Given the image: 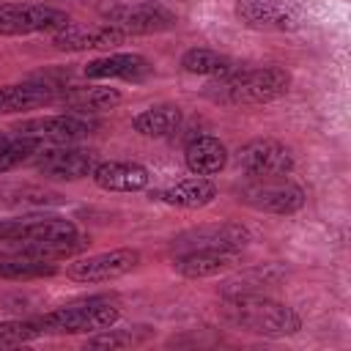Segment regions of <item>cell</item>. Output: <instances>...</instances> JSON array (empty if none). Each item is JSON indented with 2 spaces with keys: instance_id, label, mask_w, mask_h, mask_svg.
Listing matches in <instances>:
<instances>
[{
  "instance_id": "6da1fadb",
  "label": "cell",
  "mask_w": 351,
  "mask_h": 351,
  "mask_svg": "<svg viewBox=\"0 0 351 351\" xmlns=\"http://www.w3.org/2000/svg\"><path fill=\"white\" fill-rule=\"evenodd\" d=\"M291 88V74L280 66L233 69L208 85V96L222 104H266L285 96Z\"/></svg>"
},
{
  "instance_id": "7a4b0ae2",
  "label": "cell",
  "mask_w": 351,
  "mask_h": 351,
  "mask_svg": "<svg viewBox=\"0 0 351 351\" xmlns=\"http://www.w3.org/2000/svg\"><path fill=\"white\" fill-rule=\"evenodd\" d=\"M225 315L233 326L252 335H263V337H291L302 329V318L293 307L271 302L261 293L230 296Z\"/></svg>"
},
{
  "instance_id": "3957f363",
  "label": "cell",
  "mask_w": 351,
  "mask_h": 351,
  "mask_svg": "<svg viewBox=\"0 0 351 351\" xmlns=\"http://www.w3.org/2000/svg\"><path fill=\"white\" fill-rule=\"evenodd\" d=\"M121 318V307L110 296H90L74 304H63L58 310H49L41 315V329L44 332H58V335H93L101 329L115 326Z\"/></svg>"
},
{
  "instance_id": "277c9868",
  "label": "cell",
  "mask_w": 351,
  "mask_h": 351,
  "mask_svg": "<svg viewBox=\"0 0 351 351\" xmlns=\"http://www.w3.org/2000/svg\"><path fill=\"white\" fill-rule=\"evenodd\" d=\"M239 200L266 214H296L304 206V192L288 176H250L239 186Z\"/></svg>"
},
{
  "instance_id": "5b68a950",
  "label": "cell",
  "mask_w": 351,
  "mask_h": 351,
  "mask_svg": "<svg viewBox=\"0 0 351 351\" xmlns=\"http://www.w3.org/2000/svg\"><path fill=\"white\" fill-rule=\"evenodd\" d=\"M69 236H77V225L58 214H27L14 219H0V241L11 247L44 244V241H58Z\"/></svg>"
},
{
  "instance_id": "8992f818",
  "label": "cell",
  "mask_w": 351,
  "mask_h": 351,
  "mask_svg": "<svg viewBox=\"0 0 351 351\" xmlns=\"http://www.w3.org/2000/svg\"><path fill=\"white\" fill-rule=\"evenodd\" d=\"M104 19L123 36H151L176 27V14L159 3H118L104 11Z\"/></svg>"
},
{
  "instance_id": "52a82bcc",
  "label": "cell",
  "mask_w": 351,
  "mask_h": 351,
  "mask_svg": "<svg viewBox=\"0 0 351 351\" xmlns=\"http://www.w3.org/2000/svg\"><path fill=\"white\" fill-rule=\"evenodd\" d=\"M69 25L60 8L44 3H0V36H30Z\"/></svg>"
},
{
  "instance_id": "ba28073f",
  "label": "cell",
  "mask_w": 351,
  "mask_h": 351,
  "mask_svg": "<svg viewBox=\"0 0 351 351\" xmlns=\"http://www.w3.org/2000/svg\"><path fill=\"white\" fill-rule=\"evenodd\" d=\"M233 14L250 30L291 33L302 27V11L285 0H236Z\"/></svg>"
},
{
  "instance_id": "9c48e42d",
  "label": "cell",
  "mask_w": 351,
  "mask_h": 351,
  "mask_svg": "<svg viewBox=\"0 0 351 351\" xmlns=\"http://www.w3.org/2000/svg\"><path fill=\"white\" fill-rule=\"evenodd\" d=\"M140 263V252L132 247H121V250H107V252H96V255H85L77 258L74 263H69L66 274L77 282H110L118 280L123 274H129L134 266Z\"/></svg>"
},
{
  "instance_id": "30bf717a",
  "label": "cell",
  "mask_w": 351,
  "mask_h": 351,
  "mask_svg": "<svg viewBox=\"0 0 351 351\" xmlns=\"http://www.w3.org/2000/svg\"><path fill=\"white\" fill-rule=\"evenodd\" d=\"M250 241V230L239 222H208L189 228L173 239V252H192V250H241Z\"/></svg>"
},
{
  "instance_id": "8fae6325",
  "label": "cell",
  "mask_w": 351,
  "mask_h": 351,
  "mask_svg": "<svg viewBox=\"0 0 351 351\" xmlns=\"http://www.w3.org/2000/svg\"><path fill=\"white\" fill-rule=\"evenodd\" d=\"M96 165H99L96 151L74 148V145H58L49 151H38L36 156V170L44 178H58V181H80L90 176Z\"/></svg>"
},
{
  "instance_id": "7c38bea8",
  "label": "cell",
  "mask_w": 351,
  "mask_h": 351,
  "mask_svg": "<svg viewBox=\"0 0 351 351\" xmlns=\"http://www.w3.org/2000/svg\"><path fill=\"white\" fill-rule=\"evenodd\" d=\"M93 129L90 121L63 112V115H47V118H30L16 126V134L38 140V143H52V145H71L82 137H88Z\"/></svg>"
},
{
  "instance_id": "4fadbf2b",
  "label": "cell",
  "mask_w": 351,
  "mask_h": 351,
  "mask_svg": "<svg viewBox=\"0 0 351 351\" xmlns=\"http://www.w3.org/2000/svg\"><path fill=\"white\" fill-rule=\"evenodd\" d=\"M236 162L247 176H288L293 170V156L288 145L271 137H258L247 143L239 151Z\"/></svg>"
},
{
  "instance_id": "5bb4252c",
  "label": "cell",
  "mask_w": 351,
  "mask_h": 351,
  "mask_svg": "<svg viewBox=\"0 0 351 351\" xmlns=\"http://www.w3.org/2000/svg\"><path fill=\"white\" fill-rule=\"evenodd\" d=\"M123 33L110 27V25H63L55 30L52 36V44L55 49H63V52H85V49H112L118 44H123Z\"/></svg>"
},
{
  "instance_id": "9a60e30c",
  "label": "cell",
  "mask_w": 351,
  "mask_h": 351,
  "mask_svg": "<svg viewBox=\"0 0 351 351\" xmlns=\"http://www.w3.org/2000/svg\"><path fill=\"white\" fill-rule=\"evenodd\" d=\"M151 74L148 58L137 52H112L104 58H96L85 66L88 80H126V82H140Z\"/></svg>"
},
{
  "instance_id": "2e32d148",
  "label": "cell",
  "mask_w": 351,
  "mask_h": 351,
  "mask_svg": "<svg viewBox=\"0 0 351 351\" xmlns=\"http://www.w3.org/2000/svg\"><path fill=\"white\" fill-rule=\"evenodd\" d=\"M236 261H239L236 250H192V252L176 255L173 266L186 280H203V277H214L233 269Z\"/></svg>"
},
{
  "instance_id": "e0dca14e",
  "label": "cell",
  "mask_w": 351,
  "mask_h": 351,
  "mask_svg": "<svg viewBox=\"0 0 351 351\" xmlns=\"http://www.w3.org/2000/svg\"><path fill=\"white\" fill-rule=\"evenodd\" d=\"M90 176L104 192H140L151 181L148 170L137 162H99Z\"/></svg>"
},
{
  "instance_id": "ac0fdd59",
  "label": "cell",
  "mask_w": 351,
  "mask_h": 351,
  "mask_svg": "<svg viewBox=\"0 0 351 351\" xmlns=\"http://www.w3.org/2000/svg\"><path fill=\"white\" fill-rule=\"evenodd\" d=\"M58 96V88L47 82H11L0 85V115H14L25 110H36L44 104H52Z\"/></svg>"
},
{
  "instance_id": "d6986e66",
  "label": "cell",
  "mask_w": 351,
  "mask_h": 351,
  "mask_svg": "<svg viewBox=\"0 0 351 351\" xmlns=\"http://www.w3.org/2000/svg\"><path fill=\"white\" fill-rule=\"evenodd\" d=\"M184 162H186L189 173H195V176H214L228 165V151H225L219 137L200 134V137H192L186 143Z\"/></svg>"
},
{
  "instance_id": "ffe728a7",
  "label": "cell",
  "mask_w": 351,
  "mask_h": 351,
  "mask_svg": "<svg viewBox=\"0 0 351 351\" xmlns=\"http://www.w3.org/2000/svg\"><path fill=\"white\" fill-rule=\"evenodd\" d=\"M63 107L85 115V112H101V110H112L115 104H121V90L115 88H101V85H74L66 88L55 96Z\"/></svg>"
},
{
  "instance_id": "44dd1931",
  "label": "cell",
  "mask_w": 351,
  "mask_h": 351,
  "mask_svg": "<svg viewBox=\"0 0 351 351\" xmlns=\"http://www.w3.org/2000/svg\"><path fill=\"white\" fill-rule=\"evenodd\" d=\"M217 197V186L206 178V176H195V178H184L167 189L159 192V200L167 206H178V208H203Z\"/></svg>"
},
{
  "instance_id": "7402d4cb",
  "label": "cell",
  "mask_w": 351,
  "mask_h": 351,
  "mask_svg": "<svg viewBox=\"0 0 351 351\" xmlns=\"http://www.w3.org/2000/svg\"><path fill=\"white\" fill-rule=\"evenodd\" d=\"M181 126V110L176 104H154L132 118V129L143 137H170Z\"/></svg>"
},
{
  "instance_id": "603a6c76",
  "label": "cell",
  "mask_w": 351,
  "mask_h": 351,
  "mask_svg": "<svg viewBox=\"0 0 351 351\" xmlns=\"http://www.w3.org/2000/svg\"><path fill=\"white\" fill-rule=\"evenodd\" d=\"M181 69L186 74H197V77H211V80H219V77H228L236 63L217 52V49H208V47H192L181 55Z\"/></svg>"
},
{
  "instance_id": "cb8c5ba5",
  "label": "cell",
  "mask_w": 351,
  "mask_h": 351,
  "mask_svg": "<svg viewBox=\"0 0 351 351\" xmlns=\"http://www.w3.org/2000/svg\"><path fill=\"white\" fill-rule=\"evenodd\" d=\"M58 274V266L47 258H36L27 252H14L0 258V280H41Z\"/></svg>"
},
{
  "instance_id": "d4e9b609",
  "label": "cell",
  "mask_w": 351,
  "mask_h": 351,
  "mask_svg": "<svg viewBox=\"0 0 351 351\" xmlns=\"http://www.w3.org/2000/svg\"><path fill=\"white\" fill-rule=\"evenodd\" d=\"M41 143L38 140H30V137H3L0 140V173H8L14 167H19L22 162H27L33 154H38Z\"/></svg>"
},
{
  "instance_id": "484cf974",
  "label": "cell",
  "mask_w": 351,
  "mask_h": 351,
  "mask_svg": "<svg viewBox=\"0 0 351 351\" xmlns=\"http://www.w3.org/2000/svg\"><path fill=\"white\" fill-rule=\"evenodd\" d=\"M41 324L30 321H0V346H19L27 340H36L41 335Z\"/></svg>"
},
{
  "instance_id": "4316f807",
  "label": "cell",
  "mask_w": 351,
  "mask_h": 351,
  "mask_svg": "<svg viewBox=\"0 0 351 351\" xmlns=\"http://www.w3.org/2000/svg\"><path fill=\"white\" fill-rule=\"evenodd\" d=\"M137 343V337H134V332H129V329H101V332H96V337H90L85 346H90V348H126V346H134Z\"/></svg>"
},
{
  "instance_id": "83f0119b",
  "label": "cell",
  "mask_w": 351,
  "mask_h": 351,
  "mask_svg": "<svg viewBox=\"0 0 351 351\" xmlns=\"http://www.w3.org/2000/svg\"><path fill=\"white\" fill-rule=\"evenodd\" d=\"M0 140H3V137H0Z\"/></svg>"
}]
</instances>
